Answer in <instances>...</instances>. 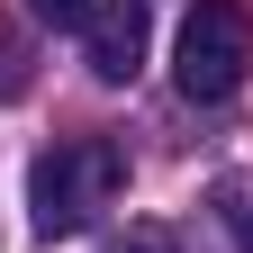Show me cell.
I'll return each mask as SVG.
<instances>
[{"mask_svg": "<svg viewBox=\"0 0 253 253\" xmlns=\"http://www.w3.org/2000/svg\"><path fill=\"white\" fill-rule=\"evenodd\" d=\"M118 190H126V145H109V136H63V145H45L37 172H27V226H37V244L82 235Z\"/></svg>", "mask_w": 253, "mask_h": 253, "instance_id": "6da1fadb", "label": "cell"}, {"mask_svg": "<svg viewBox=\"0 0 253 253\" xmlns=\"http://www.w3.org/2000/svg\"><path fill=\"white\" fill-rule=\"evenodd\" d=\"M244 73H253V9L244 0H199L181 18V45H172L181 100H235Z\"/></svg>", "mask_w": 253, "mask_h": 253, "instance_id": "7a4b0ae2", "label": "cell"}, {"mask_svg": "<svg viewBox=\"0 0 253 253\" xmlns=\"http://www.w3.org/2000/svg\"><path fill=\"white\" fill-rule=\"evenodd\" d=\"M145 45H154V9H145V0H90L82 54H90V73H100V82H136Z\"/></svg>", "mask_w": 253, "mask_h": 253, "instance_id": "3957f363", "label": "cell"}, {"mask_svg": "<svg viewBox=\"0 0 253 253\" xmlns=\"http://www.w3.org/2000/svg\"><path fill=\"white\" fill-rule=\"evenodd\" d=\"M217 217H226L235 253H253V181H217Z\"/></svg>", "mask_w": 253, "mask_h": 253, "instance_id": "277c9868", "label": "cell"}, {"mask_svg": "<svg viewBox=\"0 0 253 253\" xmlns=\"http://www.w3.org/2000/svg\"><path fill=\"white\" fill-rule=\"evenodd\" d=\"M109 253H181V235H172V226H154V217H136L126 235H109Z\"/></svg>", "mask_w": 253, "mask_h": 253, "instance_id": "5b68a950", "label": "cell"}, {"mask_svg": "<svg viewBox=\"0 0 253 253\" xmlns=\"http://www.w3.org/2000/svg\"><path fill=\"white\" fill-rule=\"evenodd\" d=\"M27 18H45V27H82L90 0H27Z\"/></svg>", "mask_w": 253, "mask_h": 253, "instance_id": "8992f818", "label": "cell"}, {"mask_svg": "<svg viewBox=\"0 0 253 253\" xmlns=\"http://www.w3.org/2000/svg\"><path fill=\"white\" fill-rule=\"evenodd\" d=\"M18 90H27V54L0 37V100H18Z\"/></svg>", "mask_w": 253, "mask_h": 253, "instance_id": "52a82bcc", "label": "cell"}]
</instances>
